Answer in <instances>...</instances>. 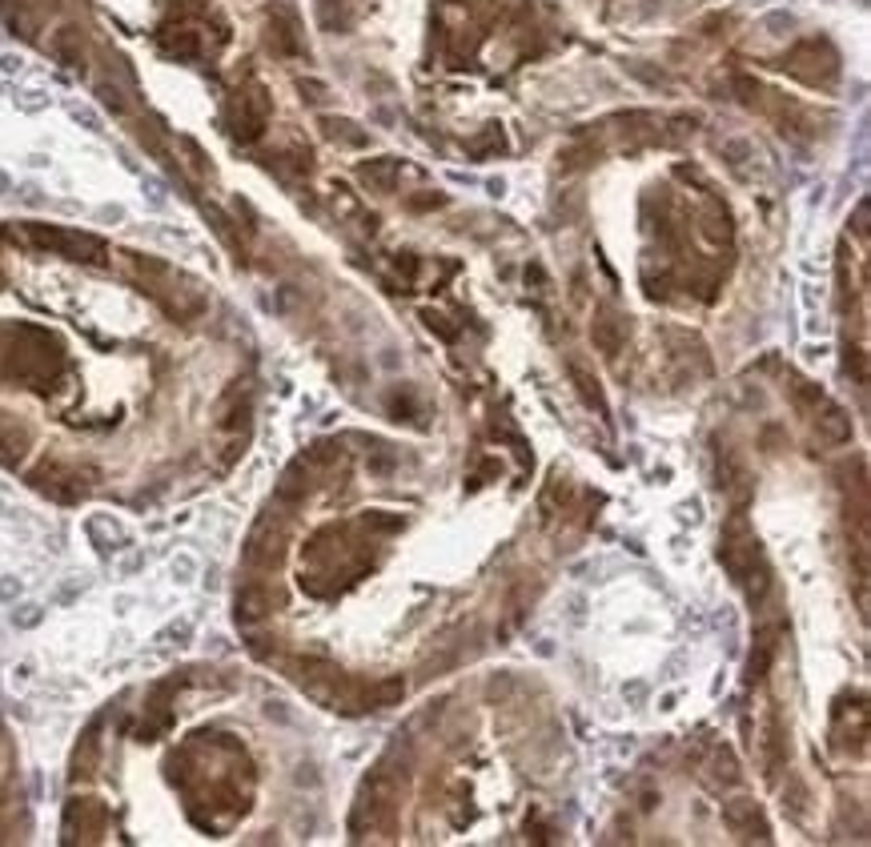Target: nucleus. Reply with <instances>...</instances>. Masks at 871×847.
<instances>
[{
  "instance_id": "4",
  "label": "nucleus",
  "mask_w": 871,
  "mask_h": 847,
  "mask_svg": "<svg viewBox=\"0 0 871 847\" xmlns=\"http://www.w3.org/2000/svg\"><path fill=\"white\" fill-rule=\"evenodd\" d=\"M225 125H229V137H233V141L253 145V141L265 133V125H269V97H265V89H257V85L237 89L233 101H229Z\"/></svg>"
},
{
  "instance_id": "15",
  "label": "nucleus",
  "mask_w": 871,
  "mask_h": 847,
  "mask_svg": "<svg viewBox=\"0 0 871 847\" xmlns=\"http://www.w3.org/2000/svg\"><path fill=\"white\" fill-rule=\"evenodd\" d=\"M422 322H426V330L438 334L442 342H458V334H462V330H458L442 310H422Z\"/></svg>"
},
{
  "instance_id": "16",
  "label": "nucleus",
  "mask_w": 871,
  "mask_h": 847,
  "mask_svg": "<svg viewBox=\"0 0 871 847\" xmlns=\"http://www.w3.org/2000/svg\"><path fill=\"white\" fill-rule=\"evenodd\" d=\"M386 410H390L394 422H410V418H418V406H414V394H410V390H394V394L386 398Z\"/></svg>"
},
{
  "instance_id": "6",
  "label": "nucleus",
  "mask_w": 871,
  "mask_h": 847,
  "mask_svg": "<svg viewBox=\"0 0 871 847\" xmlns=\"http://www.w3.org/2000/svg\"><path fill=\"white\" fill-rule=\"evenodd\" d=\"M723 823H727V831L739 835V839H759V843L771 839V831H767V823H763L755 799H731V803H723Z\"/></svg>"
},
{
  "instance_id": "10",
  "label": "nucleus",
  "mask_w": 871,
  "mask_h": 847,
  "mask_svg": "<svg viewBox=\"0 0 871 847\" xmlns=\"http://www.w3.org/2000/svg\"><path fill=\"white\" fill-rule=\"evenodd\" d=\"M358 177H362V185H370L374 193H394V189H398V177H402V161H398V157L362 161V165H358Z\"/></svg>"
},
{
  "instance_id": "1",
  "label": "nucleus",
  "mask_w": 871,
  "mask_h": 847,
  "mask_svg": "<svg viewBox=\"0 0 871 847\" xmlns=\"http://www.w3.org/2000/svg\"><path fill=\"white\" fill-rule=\"evenodd\" d=\"M65 358H61V346L45 334V330H33V326H17L5 334V378H17V382H53L61 374Z\"/></svg>"
},
{
  "instance_id": "2",
  "label": "nucleus",
  "mask_w": 871,
  "mask_h": 847,
  "mask_svg": "<svg viewBox=\"0 0 871 847\" xmlns=\"http://www.w3.org/2000/svg\"><path fill=\"white\" fill-rule=\"evenodd\" d=\"M25 237L41 249H53V253L73 257V261H89V265H101L109 253L97 233H81V229H65V225H25Z\"/></svg>"
},
{
  "instance_id": "18",
  "label": "nucleus",
  "mask_w": 871,
  "mask_h": 847,
  "mask_svg": "<svg viewBox=\"0 0 871 847\" xmlns=\"http://www.w3.org/2000/svg\"><path fill=\"white\" fill-rule=\"evenodd\" d=\"M494 149H498V153L506 149V141H502V133H498V129H486V137L470 141V153H474V157H486V153H494Z\"/></svg>"
},
{
  "instance_id": "11",
  "label": "nucleus",
  "mask_w": 871,
  "mask_h": 847,
  "mask_svg": "<svg viewBox=\"0 0 871 847\" xmlns=\"http://www.w3.org/2000/svg\"><path fill=\"white\" fill-rule=\"evenodd\" d=\"M566 370H570V382H574L578 398H583V402H587V406H591L599 418H607L611 410H607V398H603V382H599V378H595V374H591L583 362H570Z\"/></svg>"
},
{
  "instance_id": "5",
  "label": "nucleus",
  "mask_w": 871,
  "mask_h": 847,
  "mask_svg": "<svg viewBox=\"0 0 871 847\" xmlns=\"http://www.w3.org/2000/svg\"><path fill=\"white\" fill-rule=\"evenodd\" d=\"M591 338H595V350L607 354V358H619L627 338H631V322L615 310V306H599L595 310V322H591Z\"/></svg>"
},
{
  "instance_id": "14",
  "label": "nucleus",
  "mask_w": 871,
  "mask_h": 847,
  "mask_svg": "<svg viewBox=\"0 0 871 847\" xmlns=\"http://www.w3.org/2000/svg\"><path fill=\"white\" fill-rule=\"evenodd\" d=\"M269 611V595L265 591H257V587H249V591H241V599H237V619H261Z\"/></svg>"
},
{
  "instance_id": "8",
  "label": "nucleus",
  "mask_w": 871,
  "mask_h": 847,
  "mask_svg": "<svg viewBox=\"0 0 871 847\" xmlns=\"http://www.w3.org/2000/svg\"><path fill=\"white\" fill-rule=\"evenodd\" d=\"M265 41H269V49L277 53V57H298L302 53V37H298V21L289 17L285 9H273V17H269V33H265Z\"/></svg>"
},
{
  "instance_id": "22",
  "label": "nucleus",
  "mask_w": 871,
  "mask_h": 847,
  "mask_svg": "<svg viewBox=\"0 0 871 847\" xmlns=\"http://www.w3.org/2000/svg\"><path fill=\"white\" fill-rule=\"evenodd\" d=\"M855 229L867 237V201H859V209H855Z\"/></svg>"
},
{
  "instance_id": "7",
  "label": "nucleus",
  "mask_w": 871,
  "mask_h": 847,
  "mask_svg": "<svg viewBox=\"0 0 871 847\" xmlns=\"http://www.w3.org/2000/svg\"><path fill=\"white\" fill-rule=\"evenodd\" d=\"M779 639H783V619L763 623L755 631V651H751V663H747V683H763V675H767V667H771V659L779 651Z\"/></svg>"
},
{
  "instance_id": "21",
  "label": "nucleus",
  "mask_w": 871,
  "mask_h": 847,
  "mask_svg": "<svg viewBox=\"0 0 871 847\" xmlns=\"http://www.w3.org/2000/svg\"><path fill=\"white\" fill-rule=\"evenodd\" d=\"M442 205H446V197H442V193H426V197H410V209H418V213H422V209H442Z\"/></svg>"
},
{
  "instance_id": "13",
  "label": "nucleus",
  "mask_w": 871,
  "mask_h": 847,
  "mask_svg": "<svg viewBox=\"0 0 871 847\" xmlns=\"http://www.w3.org/2000/svg\"><path fill=\"white\" fill-rule=\"evenodd\" d=\"M402 695H406V679L394 675V679H382V683H374L366 691V707H394Z\"/></svg>"
},
{
  "instance_id": "12",
  "label": "nucleus",
  "mask_w": 871,
  "mask_h": 847,
  "mask_svg": "<svg viewBox=\"0 0 871 847\" xmlns=\"http://www.w3.org/2000/svg\"><path fill=\"white\" fill-rule=\"evenodd\" d=\"M322 129H326V137H330L334 145H346V149H362V145L370 141V133L358 129V125L346 121V117H322Z\"/></svg>"
},
{
  "instance_id": "3",
  "label": "nucleus",
  "mask_w": 871,
  "mask_h": 847,
  "mask_svg": "<svg viewBox=\"0 0 871 847\" xmlns=\"http://www.w3.org/2000/svg\"><path fill=\"white\" fill-rule=\"evenodd\" d=\"M719 558L735 583H743L755 567H763V550H759V538L755 530L747 526L743 514H735L727 526H723V542H719Z\"/></svg>"
},
{
  "instance_id": "9",
  "label": "nucleus",
  "mask_w": 871,
  "mask_h": 847,
  "mask_svg": "<svg viewBox=\"0 0 871 847\" xmlns=\"http://www.w3.org/2000/svg\"><path fill=\"white\" fill-rule=\"evenodd\" d=\"M815 426H819V438L831 442V446L851 442V418H847L831 398H823V402L815 406Z\"/></svg>"
},
{
  "instance_id": "19",
  "label": "nucleus",
  "mask_w": 871,
  "mask_h": 847,
  "mask_svg": "<svg viewBox=\"0 0 871 847\" xmlns=\"http://www.w3.org/2000/svg\"><path fill=\"white\" fill-rule=\"evenodd\" d=\"M715 779H723V783H735V779H739V763L731 759V751H719V755H715Z\"/></svg>"
},
{
  "instance_id": "20",
  "label": "nucleus",
  "mask_w": 871,
  "mask_h": 847,
  "mask_svg": "<svg viewBox=\"0 0 871 847\" xmlns=\"http://www.w3.org/2000/svg\"><path fill=\"white\" fill-rule=\"evenodd\" d=\"M847 374H855V382H859V386L867 382V354H863L859 346H851V350H847Z\"/></svg>"
},
{
  "instance_id": "17",
  "label": "nucleus",
  "mask_w": 871,
  "mask_h": 847,
  "mask_svg": "<svg viewBox=\"0 0 871 847\" xmlns=\"http://www.w3.org/2000/svg\"><path fill=\"white\" fill-rule=\"evenodd\" d=\"M25 434L17 430V426H0V458L5 462H17L21 458V450H25Z\"/></svg>"
}]
</instances>
